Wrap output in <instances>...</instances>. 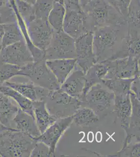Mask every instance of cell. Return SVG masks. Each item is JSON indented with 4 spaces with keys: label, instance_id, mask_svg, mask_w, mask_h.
<instances>
[{
    "label": "cell",
    "instance_id": "6da1fadb",
    "mask_svg": "<svg viewBox=\"0 0 140 157\" xmlns=\"http://www.w3.org/2000/svg\"><path fill=\"white\" fill-rule=\"evenodd\" d=\"M128 34L127 23L107 25L93 33L95 63L109 60L118 52Z\"/></svg>",
    "mask_w": 140,
    "mask_h": 157
},
{
    "label": "cell",
    "instance_id": "7a4b0ae2",
    "mask_svg": "<svg viewBox=\"0 0 140 157\" xmlns=\"http://www.w3.org/2000/svg\"><path fill=\"white\" fill-rule=\"evenodd\" d=\"M81 7L89 32L107 25L127 23L124 16L105 0H88Z\"/></svg>",
    "mask_w": 140,
    "mask_h": 157
},
{
    "label": "cell",
    "instance_id": "3957f363",
    "mask_svg": "<svg viewBox=\"0 0 140 157\" xmlns=\"http://www.w3.org/2000/svg\"><path fill=\"white\" fill-rule=\"evenodd\" d=\"M36 142L35 138L9 128L0 133V156L30 157Z\"/></svg>",
    "mask_w": 140,
    "mask_h": 157
},
{
    "label": "cell",
    "instance_id": "277c9868",
    "mask_svg": "<svg viewBox=\"0 0 140 157\" xmlns=\"http://www.w3.org/2000/svg\"><path fill=\"white\" fill-rule=\"evenodd\" d=\"M115 98L112 91L103 83H98L89 89L82 106L85 104L92 109L99 118L105 117L113 111Z\"/></svg>",
    "mask_w": 140,
    "mask_h": 157
},
{
    "label": "cell",
    "instance_id": "5b68a950",
    "mask_svg": "<svg viewBox=\"0 0 140 157\" xmlns=\"http://www.w3.org/2000/svg\"><path fill=\"white\" fill-rule=\"evenodd\" d=\"M44 101L50 114L58 119L73 116L82 105L78 99L71 97L60 89L50 90Z\"/></svg>",
    "mask_w": 140,
    "mask_h": 157
},
{
    "label": "cell",
    "instance_id": "8992f818",
    "mask_svg": "<svg viewBox=\"0 0 140 157\" xmlns=\"http://www.w3.org/2000/svg\"><path fill=\"white\" fill-rule=\"evenodd\" d=\"M21 76L26 77L35 84L49 90L60 88L57 78L47 66L46 60L29 63L21 67Z\"/></svg>",
    "mask_w": 140,
    "mask_h": 157
},
{
    "label": "cell",
    "instance_id": "52a82bcc",
    "mask_svg": "<svg viewBox=\"0 0 140 157\" xmlns=\"http://www.w3.org/2000/svg\"><path fill=\"white\" fill-rule=\"evenodd\" d=\"M75 58V39L63 30L54 31L51 40L44 52L48 60Z\"/></svg>",
    "mask_w": 140,
    "mask_h": 157
},
{
    "label": "cell",
    "instance_id": "ba28073f",
    "mask_svg": "<svg viewBox=\"0 0 140 157\" xmlns=\"http://www.w3.org/2000/svg\"><path fill=\"white\" fill-rule=\"evenodd\" d=\"M108 66L104 79L130 78L140 77V58L128 57L105 61Z\"/></svg>",
    "mask_w": 140,
    "mask_h": 157
},
{
    "label": "cell",
    "instance_id": "9c48e42d",
    "mask_svg": "<svg viewBox=\"0 0 140 157\" xmlns=\"http://www.w3.org/2000/svg\"><path fill=\"white\" fill-rule=\"evenodd\" d=\"M76 65L84 73L95 63L93 50V33L89 32L75 39Z\"/></svg>",
    "mask_w": 140,
    "mask_h": 157
},
{
    "label": "cell",
    "instance_id": "30bf717a",
    "mask_svg": "<svg viewBox=\"0 0 140 157\" xmlns=\"http://www.w3.org/2000/svg\"><path fill=\"white\" fill-rule=\"evenodd\" d=\"M26 26L33 45L44 52L51 40L54 33L47 20L35 18Z\"/></svg>",
    "mask_w": 140,
    "mask_h": 157
},
{
    "label": "cell",
    "instance_id": "8fae6325",
    "mask_svg": "<svg viewBox=\"0 0 140 157\" xmlns=\"http://www.w3.org/2000/svg\"><path fill=\"white\" fill-rule=\"evenodd\" d=\"M73 116L58 118L36 139L37 141H41L49 147L50 157L55 156L58 143L73 123Z\"/></svg>",
    "mask_w": 140,
    "mask_h": 157
},
{
    "label": "cell",
    "instance_id": "7c38bea8",
    "mask_svg": "<svg viewBox=\"0 0 140 157\" xmlns=\"http://www.w3.org/2000/svg\"><path fill=\"white\" fill-rule=\"evenodd\" d=\"M0 61L22 67L34 62V59L25 41H21L1 49Z\"/></svg>",
    "mask_w": 140,
    "mask_h": 157
},
{
    "label": "cell",
    "instance_id": "4fadbf2b",
    "mask_svg": "<svg viewBox=\"0 0 140 157\" xmlns=\"http://www.w3.org/2000/svg\"><path fill=\"white\" fill-rule=\"evenodd\" d=\"M63 30L74 39L89 32L86 26L85 14L82 9L66 10Z\"/></svg>",
    "mask_w": 140,
    "mask_h": 157
},
{
    "label": "cell",
    "instance_id": "5bb4252c",
    "mask_svg": "<svg viewBox=\"0 0 140 157\" xmlns=\"http://www.w3.org/2000/svg\"><path fill=\"white\" fill-rule=\"evenodd\" d=\"M85 85V73L76 64L73 71L61 85L60 89L67 94L78 98L83 103L84 100Z\"/></svg>",
    "mask_w": 140,
    "mask_h": 157
},
{
    "label": "cell",
    "instance_id": "9a60e30c",
    "mask_svg": "<svg viewBox=\"0 0 140 157\" xmlns=\"http://www.w3.org/2000/svg\"><path fill=\"white\" fill-rule=\"evenodd\" d=\"M128 25L127 36L124 38L120 49L110 60L128 57L140 58V27Z\"/></svg>",
    "mask_w": 140,
    "mask_h": 157
},
{
    "label": "cell",
    "instance_id": "2e32d148",
    "mask_svg": "<svg viewBox=\"0 0 140 157\" xmlns=\"http://www.w3.org/2000/svg\"><path fill=\"white\" fill-rule=\"evenodd\" d=\"M3 85L12 88L32 102L44 101L50 91L49 90L37 86L30 80L24 82H13L8 81Z\"/></svg>",
    "mask_w": 140,
    "mask_h": 157
},
{
    "label": "cell",
    "instance_id": "e0dca14e",
    "mask_svg": "<svg viewBox=\"0 0 140 157\" xmlns=\"http://www.w3.org/2000/svg\"><path fill=\"white\" fill-rule=\"evenodd\" d=\"M14 128L36 139L41 134L38 128L35 118L19 109L13 121Z\"/></svg>",
    "mask_w": 140,
    "mask_h": 157
},
{
    "label": "cell",
    "instance_id": "ac0fdd59",
    "mask_svg": "<svg viewBox=\"0 0 140 157\" xmlns=\"http://www.w3.org/2000/svg\"><path fill=\"white\" fill-rule=\"evenodd\" d=\"M114 109L117 118L121 121V127L124 130L129 128L131 115L132 104L129 94L115 95Z\"/></svg>",
    "mask_w": 140,
    "mask_h": 157
},
{
    "label": "cell",
    "instance_id": "d6986e66",
    "mask_svg": "<svg viewBox=\"0 0 140 157\" xmlns=\"http://www.w3.org/2000/svg\"><path fill=\"white\" fill-rule=\"evenodd\" d=\"M46 64L61 86L73 71L76 60L75 58L48 60H46Z\"/></svg>",
    "mask_w": 140,
    "mask_h": 157
},
{
    "label": "cell",
    "instance_id": "ffe728a7",
    "mask_svg": "<svg viewBox=\"0 0 140 157\" xmlns=\"http://www.w3.org/2000/svg\"><path fill=\"white\" fill-rule=\"evenodd\" d=\"M35 118L40 134H43L58 118L48 112L44 101L32 102Z\"/></svg>",
    "mask_w": 140,
    "mask_h": 157
},
{
    "label": "cell",
    "instance_id": "44dd1931",
    "mask_svg": "<svg viewBox=\"0 0 140 157\" xmlns=\"http://www.w3.org/2000/svg\"><path fill=\"white\" fill-rule=\"evenodd\" d=\"M20 109L12 98L0 93V123L4 126L13 128V121Z\"/></svg>",
    "mask_w": 140,
    "mask_h": 157
},
{
    "label": "cell",
    "instance_id": "7402d4cb",
    "mask_svg": "<svg viewBox=\"0 0 140 157\" xmlns=\"http://www.w3.org/2000/svg\"><path fill=\"white\" fill-rule=\"evenodd\" d=\"M108 67L105 63H96L93 65L85 74V85L84 97L94 85L102 83L108 72Z\"/></svg>",
    "mask_w": 140,
    "mask_h": 157
},
{
    "label": "cell",
    "instance_id": "603a6c76",
    "mask_svg": "<svg viewBox=\"0 0 140 157\" xmlns=\"http://www.w3.org/2000/svg\"><path fill=\"white\" fill-rule=\"evenodd\" d=\"M0 93L6 95L14 100L22 111L35 117L32 101L22 95L12 88L2 85L0 86Z\"/></svg>",
    "mask_w": 140,
    "mask_h": 157
},
{
    "label": "cell",
    "instance_id": "cb8c5ba5",
    "mask_svg": "<svg viewBox=\"0 0 140 157\" xmlns=\"http://www.w3.org/2000/svg\"><path fill=\"white\" fill-rule=\"evenodd\" d=\"M73 123L81 127H89L99 121V116L92 109L81 106L73 115Z\"/></svg>",
    "mask_w": 140,
    "mask_h": 157
},
{
    "label": "cell",
    "instance_id": "d4e9b609",
    "mask_svg": "<svg viewBox=\"0 0 140 157\" xmlns=\"http://www.w3.org/2000/svg\"><path fill=\"white\" fill-rule=\"evenodd\" d=\"M117 157H140V137L126 134L123 147L118 152Z\"/></svg>",
    "mask_w": 140,
    "mask_h": 157
},
{
    "label": "cell",
    "instance_id": "484cf974",
    "mask_svg": "<svg viewBox=\"0 0 140 157\" xmlns=\"http://www.w3.org/2000/svg\"><path fill=\"white\" fill-rule=\"evenodd\" d=\"M4 34L1 43L2 48L18 41H25L17 21L4 24Z\"/></svg>",
    "mask_w": 140,
    "mask_h": 157
},
{
    "label": "cell",
    "instance_id": "4316f807",
    "mask_svg": "<svg viewBox=\"0 0 140 157\" xmlns=\"http://www.w3.org/2000/svg\"><path fill=\"white\" fill-rule=\"evenodd\" d=\"M66 14L64 4L55 2L51 10L48 15L47 21L54 31L63 30V24Z\"/></svg>",
    "mask_w": 140,
    "mask_h": 157
},
{
    "label": "cell",
    "instance_id": "83f0119b",
    "mask_svg": "<svg viewBox=\"0 0 140 157\" xmlns=\"http://www.w3.org/2000/svg\"><path fill=\"white\" fill-rule=\"evenodd\" d=\"M135 78L104 79L102 83L112 91L115 95L128 94L130 92L131 85Z\"/></svg>",
    "mask_w": 140,
    "mask_h": 157
},
{
    "label": "cell",
    "instance_id": "f1b7e54d",
    "mask_svg": "<svg viewBox=\"0 0 140 157\" xmlns=\"http://www.w3.org/2000/svg\"><path fill=\"white\" fill-rule=\"evenodd\" d=\"M130 96L132 104L131 115L130 117L129 128L125 130L126 133H133V130L136 129L137 130L140 131V98L130 91Z\"/></svg>",
    "mask_w": 140,
    "mask_h": 157
},
{
    "label": "cell",
    "instance_id": "f546056e",
    "mask_svg": "<svg viewBox=\"0 0 140 157\" xmlns=\"http://www.w3.org/2000/svg\"><path fill=\"white\" fill-rule=\"evenodd\" d=\"M15 76H21V67L0 61V86Z\"/></svg>",
    "mask_w": 140,
    "mask_h": 157
},
{
    "label": "cell",
    "instance_id": "4dcf8cb0",
    "mask_svg": "<svg viewBox=\"0 0 140 157\" xmlns=\"http://www.w3.org/2000/svg\"><path fill=\"white\" fill-rule=\"evenodd\" d=\"M18 12L26 25L36 18L33 5L23 0H15Z\"/></svg>",
    "mask_w": 140,
    "mask_h": 157
},
{
    "label": "cell",
    "instance_id": "1f68e13d",
    "mask_svg": "<svg viewBox=\"0 0 140 157\" xmlns=\"http://www.w3.org/2000/svg\"><path fill=\"white\" fill-rule=\"evenodd\" d=\"M54 0H37L33 5L36 18L47 20L53 6Z\"/></svg>",
    "mask_w": 140,
    "mask_h": 157
},
{
    "label": "cell",
    "instance_id": "d6a6232c",
    "mask_svg": "<svg viewBox=\"0 0 140 157\" xmlns=\"http://www.w3.org/2000/svg\"><path fill=\"white\" fill-rule=\"evenodd\" d=\"M140 0H131L127 16L128 25L140 27Z\"/></svg>",
    "mask_w": 140,
    "mask_h": 157
},
{
    "label": "cell",
    "instance_id": "836d02e7",
    "mask_svg": "<svg viewBox=\"0 0 140 157\" xmlns=\"http://www.w3.org/2000/svg\"><path fill=\"white\" fill-rule=\"evenodd\" d=\"M30 157H50L49 148L44 143L37 141L30 154Z\"/></svg>",
    "mask_w": 140,
    "mask_h": 157
},
{
    "label": "cell",
    "instance_id": "e575fe53",
    "mask_svg": "<svg viewBox=\"0 0 140 157\" xmlns=\"http://www.w3.org/2000/svg\"><path fill=\"white\" fill-rule=\"evenodd\" d=\"M131 1V0H116L115 9L126 19Z\"/></svg>",
    "mask_w": 140,
    "mask_h": 157
},
{
    "label": "cell",
    "instance_id": "d590c367",
    "mask_svg": "<svg viewBox=\"0 0 140 157\" xmlns=\"http://www.w3.org/2000/svg\"><path fill=\"white\" fill-rule=\"evenodd\" d=\"M64 6L66 10H80V0H64Z\"/></svg>",
    "mask_w": 140,
    "mask_h": 157
},
{
    "label": "cell",
    "instance_id": "8d00e7d4",
    "mask_svg": "<svg viewBox=\"0 0 140 157\" xmlns=\"http://www.w3.org/2000/svg\"><path fill=\"white\" fill-rule=\"evenodd\" d=\"M130 91L140 98V77H136L132 83Z\"/></svg>",
    "mask_w": 140,
    "mask_h": 157
},
{
    "label": "cell",
    "instance_id": "74e56055",
    "mask_svg": "<svg viewBox=\"0 0 140 157\" xmlns=\"http://www.w3.org/2000/svg\"><path fill=\"white\" fill-rule=\"evenodd\" d=\"M4 34V24H0V47H1V43H2V39L3 37Z\"/></svg>",
    "mask_w": 140,
    "mask_h": 157
},
{
    "label": "cell",
    "instance_id": "f35d334b",
    "mask_svg": "<svg viewBox=\"0 0 140 157\" xmlns=\"http://www.w3.org/2000/svg\"><path fill=\"white\" fill-rule=\"evenodd\" d=\"M9 0H0V8L9 3Z\"/></svg>",
    "mask_w": 140,
    "mask_h": 157
},
{
    "label": "cell",
    "instance_id": "ab89813d",
    "mask_svg": "<svg viewBox=\"0 0 140 157\" xmlns=\"http://www.w3.org/2000/svg\"><path fill=\"white\" fill-rule=\"evenodd\" d=\"M108 3L110 4V5L113 6L115 9V3H116V0H105ZM117 10V9H116Z\"/></svg>",
    "mask_w": 140,
    "mask_h": 157
},
{
    "label": "cell",
    "instance_id": "60d3db41",
    "mask_svg": "<svg viewBox=\"0 0 140 157\" xmlns=\"http://www.w3.org/2000/svg\"><path fill=\"white\" fill-rule=\"evenodd\" d=\"M8 128H7V127L4 126L3 124L0 123V133L3 132L4 130H6Z\"/></svg>",
    "mask_w": 140,
    "mask_h": 157
},
{
    "label": "cell",
    "instance_id": "b9f144b4",
    "mask_svg": "<svg viewBox=\"0 0 140 157\" xmlns=\"http://www.w3.org/2000/svg\"><path fill=\"white\" fill-rule=\"evenodd\" d=\"M23 1L28 2L29 3L31 4H32V5H34L35 3L36 2L37 0H23Z\"/></svg>",
    "mask_w": 140,
    "mask_h": 157
},
{
    "label": "cell",
    "instance_id": "7bdbcfd3",
    "mask_svg": "<svg viewBox=\"0 0 140 157\" xmlns=\"http://www.w3.org/2000/svg\"><path fill=\"white\" fill-rule=\"evenodd\" d=\"M54 1L64 4V0H54Z\"/></svg>",
    "mask_w": 140,
    "mask_h": 157
},
{
    "label": "cell",
    "instance_id": "ee69618b",
    "mask_svg": "<svg viewBox=\"0 0 140 157\" xmlns=\"http://www.w3.org/2000/svg\"><path fill=\"white\" fill-rule=\"evenodd\" d=\"M87 0H80V6L85 3V2L87 1Z\"/></svg>",
    "mask_w": 140,
    "mask_h": 157
},
{
    "label": "cell",
    "instance_id": "f6af8a7d",
    "mask_svg": "<svg viewBox=\"0 0 140 157\" xmlns=\"http://www.w3.org/2000/svg\"><path fill=\"white\" fill-rule=\"evenodd\" d=\"M1 49H2V48L0 47V51H1Z\"/></svg>",
    "mask_w": 140,
    "mask_h": 157
},
{
    "label": "cell",
    "instance_id": "bcb514c9",
    "mask_svg": "<svg viewBox=\"0 0 140 157\" xmlns=\"http://www.w3.org/2000/svg\"><path fill=\"white\" fill-rule=\"evenodd\" d=\"M0 14H1V11H0Z\"/></svg>",
    "mask_w": 140,
    "mask_h": 157
}]
</instances>
